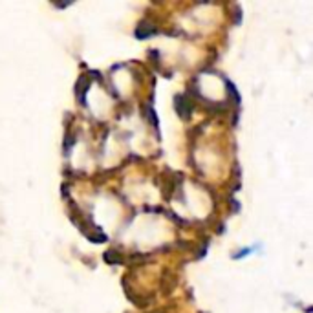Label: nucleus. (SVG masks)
Wrapping results in <instances>:
<instances>
[{"label": "nucleus", "instance_id": "1", "mask_svg": "<svg viewBox=\"0 0 313 313\" xmlns=\"http://www.w3.org/2000/svg\"><path fill=\"white\" fill-rule=\"evenodd\" d=\"M174 108H176L178 116L183 117V119H189L191 114H192L194 105H192V101L189 99L187 96H180V94H178V96L174 97Z\"/></svg>", "mask_w": 313, "mask_h": 313}, {"label": "nucleus", "instance_id": "2", "mask_svg": "<svg viewBox=\"0 0 313 313\" xmlns=\"http://www.w3.org/2000/svg\"><path fill=\"white\" fill-rule=\"evenodd\" d=\"M88 88H90V79L86 75H81L77 79V85H75V96H77V101L81 103V106H86V94H88Z\"/></svg>", "mask_w": 313, "mask_h": 313}, {"label": "nucleus", "instance_id": "3", "mask_svg": "<svg viewBox=\"0 0 313 313\" xmlns=\"http://www.w3.org/2000/svg\"><path fill=\"white\" fill-rule=\"evenodd\" d=\"M156 33H158L156 26H152L148 21H141L139 24L136 26V31H134V35H136L139 41H145V39L156 35Z\"/></svg>", "mask_w": 313, "mask_h": 313}, {"label": "nucleus", "instance_id": "4", "mask_svg": "<svg viewBox=\"0 0 313 313\" xmlns=\"http://www.w3.org/2000/svg\"><path fill=\"white\" fill-rule=\"evenodd\" d=\"M225 81V88H227V94H229V99H231V103L234 106H240V94H238L237 86L232 85L229 79H223Z\"/></svg>", "mask_w": 313, "mask_h": 313}, {"label": "nucleus", "instance_id": "5", "mask_svg": "<svg viewBox=\"0 0 313 313\" xmlns=\"http://www.w3.org/2000/svg\"><path fill=\"white\" fill-rule=\"evenodd\" d=\"M105 260L108 264H112V266H121V264H123L121 253L116 251V249H108V251L105 253Z\"/></svg>", "mask_w": 313, "mask_h": 313}, {"label": "nucleus", "instance_id": "6", "mask_svg": "<svg viewBox=\"0 0 313 313\" xmlns=\"http://www.w3.org/2000/svg\"><path fill=\"white\" fill-rule=\"evenodd\" d=\"M143 114L146 116V119H148V123H152V125L158 128V117H156V112H154V108H152L150 105H143Z\"/></svg>", "mask_w": 313, "mask_h": 313}, {"label": "nucleus", "instance_id": "7", "mask_svg": "<svg viewBox=\"0 0 313 313\" xmlns=\"http://www.w3.org/2000/svg\"><path fill=\"white\" fill-rule=\"evenodd\" d=\"M75 141H77V137L68 132V134L64 136V141H62V150H64V154H68V152L71 150V146L75 145Z\"/></svg>", "mask_w": 313, "mask_h": 313}, {"label": "nucleus", "instance_id": "8", "mask_svg": "<svg viewBox=\"0 0 313 313\" xmlns=\"http://www.w3.org/2000/svg\"><path fill=\"white\" fill-rule=\"evenodd\" d=\"M207 246H209V238H205V240H203V244H202V246H200V253H198V255H196L198 258H202L203 255L207 253Z\"/></svg>", "mask_w": 313, "mask_h": 313}]
</instances>
